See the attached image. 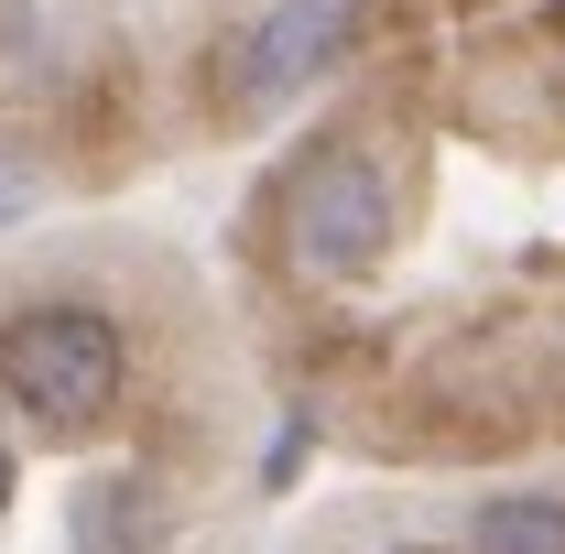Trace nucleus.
Segmentation results:
<instances>
[{"label":"nucleus","mask_w":565,"mask_h":554,"mask_svg":"<svg viewBox=\"0 0 565 554\" xmlns=\"http://www.w3.org/2000/svg\"><path fill=\"white\" fill-rule=\"evenodd\" d=\"M131 392V338L109 305H76V294H44L22 316H0V403L44 435H87V424L120 414Z\"/></svg>","instance_id":"nucleus-1"},{"label":"nucleus","mask_w":565,"mask_h":554,"mask_svg":"<svg viewBox=\"0 0 565 554\" xmlns=\"http://www.w3.org/2000/svg\"><path fill=\"white\" fill-rule=\"evenodd\" d=\"M66 533H76V554H152L163 544V489L141 468H98V479H76Z\"/></svg>","instance_id":"nucleus-4"},{"label":"nucleus","mask_w":565,"mask_h":554,"mask_svg":"<svg viewBox=\"0 0 565 554\" xmlns=\"http://www.w3.org/2000/svg\"><path fill=\"white\" fill-rule=\"evenodd\" d=\"M33 196H44L33 152H11V141H0V228H22V217H33Z\"/></svg>","instance_id":"nucleus-6"},{"label":"nucleus","mask_w":565,"mask_h":554,"mask_svg":"<svg viewBox=\"0 0 565 554\" xmlns=\"http://www.w3.org/2000/svg\"><path fill=\"white\" fill-rule=\"evenodd\" d=\"M392 554H435V544H392Z\"/></svg>","instance_id":"nucleus-8"},{"label":"nucleus","mask_w":565,"mask_h":554,"mask_svg":"<svg viewBox=\"0 0 565 554\" xmlns=\"http://www.w3.org/2000/svg\"><path fill=\"white\" fill-rule=\"evenodd\" d=\"M468 544H479V554H565V500H544V489H511V500H479Z\"/></svg>","instance_id":"nucleus-5"},{"label":"nucleus","mask_w":565,"mask_h":554,"mask_svg":"<svg viewBox=\"0 0 565 554\" xmlns=\"http://www.w3.org/2000/svg\"><path fill=\"white\" fill-rule=\"evenodd\" d=\"M381 239H392V174H381V152L327 141L294 174V196H282V262L305 283H349V273L381 262Z\"/></svg>","instance_id":"nucleus-2"},{"label":"nucleus","mask_w":565,"mask_h":554,"mask_svg":"<svg viewBox=\"0 0 565 554\" xmlns=\"http://www.w3.org/2000/svg\"><path fill=\"white\" fill-rule=\"evenodd\" d=\"M359 33V0H273L250 33H239V55H228V87L250 98V109H273L294 87H316V76L349 55Z\"/></svg>","instance_id":"nucleus-3"},{"label":"nucleus","mask_w":565,"mask_h":554,"mask_svg":"<svg viewBox=\"0 0 565 554\" xmlns=\"http://www.w3.org/2000/svg\"><path fill=\"white\" fill-rule=\"evenodd\" d=\"M0 511H11V435H0Z\"/></svg>","instance_id":"nucleus-7"}]
</instances>
